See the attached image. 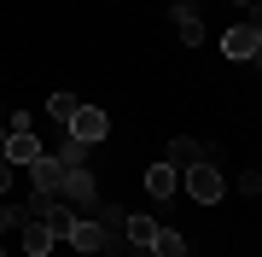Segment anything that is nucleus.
<instances>
[{"label": "nucleus", "instance_id": "obj_1", "mask_svg": "<svg viewBox=\"0 0 262 257\" xmlns=\"http://www.w3.org/2000/svg\"><path fill=\"white\" fill-rule=\"evenodd\" d=\"M181 181H187V193L198 205H222L227 199V181H222V170L204 158V164H192V170H181Z\"/></svg>", "mask_w": 262, "mask_h": 257}, {"label": "nucleus", "instance_id": "obj_2", "mask_svg": "<svg viewBox=\"0 0 262 257\" xmlns=\"http://www.w3.org/2000/svg\"><path fill=\"white\" fill-rule=\"evenodd\" d=\"M70 134H76L82 146H99L105 134H111V117H105L99 105H76V117H70Z\"/></svg>", "mask_w": 262, "mask_h": 257}, {"label": "nucleus", "instance_id": "obj_3", "mask_svg": "<svg viewBox=\"0 0 262 257\" xmlns=\"http://www.w3.org/2000/svg\"><path fill=\"white\" fill-rule=\"evenodd\" d=\"M64 164H58L53 152H41L35 164H29V181H35V193H41V199H58V193H64Z\"/></svg>", "mask_w": 262, "mask_h": 257}, {"label": "nucleus", "instance_id": "obj_4", "mask_svg": "<svg viewBox=\"0 0 262 257\" xmlns=\"http://www.w3.org/2000/svg\"><path fill=\"white\" fill-rule=\"evenodd\" d=\"M6 158L18 164V170H29V164L41 158V134H35V129H12V134H6Z\"/></svg>", "mask_w": 262, "mask_h": 257}, {"label": "nucleus", "instance_id": "obj_5", "mask_svg": "<svg viewBox=\"0 0 262 257\" xmlns=\"http://www.w3.org/2000/svg\"><path fill=\"white\" fill-rule=\"evenodd\" d=\"M146 193H151V199H175V193H181V170H175V164H151V170H146Z\"/></svg>", "mask_w": 262, "mask_h": 257}, {"label": "nucleus", "instance_id": "obj_6", "mask_svg": "<svg viewBox=\"0 0 262 257\" xmlns=\"http://www.w3.org/2000/svg\"><path fill=\"white\" fill-rule=\"evenodd\" d=\"M210 152L198 141H187V134H175V141H169V152H163V164H175V170H192V164H204Z\"/></svg>", "mask_w": 262, "mask_h": 257}, {"label": "nucleus", "instance_id": "obj_7", "mask_svg": "<svg viewBox=\"0 0 262 257\" xmlns=\"http://www.w3.org/2000/svg\"><path fill=\"white\" fill-rule=\"evenodd\" d=\"M222 53H227V58H256V29H251V24H233V29L222 35Z\"/></svg>", "mask_w": 262, "mask_h": 257}, {"label": "nucleus", "instance_id": "obj_8", "mask_svg": "<svg viewBox=\"0 0 262 257\" xmlns=\"http://www.w3.org/2000/svg\"><path fill=\"white\" fill-rule=\"evenodd\" d=\"M122 240H128V246L140 251V257H151V240H158V222H151V216H128V222H122Z\"/></svg>", "mask_w": 262, "mask_h": 257}, {"label": "nucleus", "instance_id": "obj_9", "mask_svg": "<svg viewBox=\"0 0 262 257\" xmlns=\"http://www.w3.org/2000/svg\"><path fill=\"white\" fill-rule=\"evenodd\" d=\"M58 199H76V205H94V210H99V193H94V175H88V170H70Z\"/></svg>", "mask_w": 262, "mask_h": 257}, {"label": "nucleus", "instance_id": "obj_10", "mask_svg": "<svg viewBox=\"0 0 262 257\" xmlns=\"http://www.w3.org/2000/svg\"><path fill=\"white\" fill-rule=\"evenodd\" d=\"M53 246H58V240L47 234V222L29 216V222H24V251H29V257H53Z\"/></svg>", "mask_w": 262, "mask_h": 257}, {"label": "nucleus", "instance_id": "obj_11", "mask_svg": "<svg viewBox=\"0 0 262 257\" xmlns=\"http://www.w3.org/2000/svg\"><path fill=\"white\" fill-rule=\"evenodd\" d=\"M70 246H76V251H105V228H99L94 216H88V222L76 216V228H70Z\"/></svg>", "mask_w": 262, "mask_h": 257}, {"label": "nucleus", "instance_id": "obj_12", "mask_svg": "<svg viewBox=\"0 0 262 257\" xmlns=\"http://www.w3.org/2000/svg\"><path fill=\"white\" fill-rule=\"evenodd\" d=\"M41 222H47V234H53V240H70V228H76V216H70V205H64V199H53L47 210H41Z\"/></svg>", "mask_w": 262, "mask_h": 257}, {"label": "nucleus", "instance_id": "obj_13", "mask_svg": "<svg viewBox=\"0 0 262 257\" xmlns=\"http://www.w3.org/2000/svg\"><path fill=\"white\" fill-rule=\"evenodd\" d=\"M175 29H181V41H187V47H198V41H204V18H198L192 6H175Z\"/></svg>", "mask_w": 262, "mask_h": 257}, {"label": "nucleus", "instance_id": "obj_14", "mask_svg": "<svg viewBox=\"0 0 262 257\" xmlns=\"http://www.w3.org/2000/svg\"><path fill=\"white\" fill-rule=\"evenodd\" d=\"M151 257H192L187 240H181L175 228H158V240H151Z\"/></svg>", "mask_w": 262, "mask_h": 257}, {"label": "nucleus", "instance_id": "obj_15", "mask_svg": "<svg viewBox=\"0 0 262 257\" xmlns=\"http://www.w3.org/2000/svg\"><path fill=\"white\" fill-rule=\"evenodd\" d=\"M76 105H82V100H76V94H53V100H47V111H53V123H64V129H70V117H76Z\"/></svg>", "mask_w": 262, "mask_h": 257}, {"label": "nucleus", "instance_id": "obj_16", "mask_svg": "<svg viewBox=\"0 0 262 257\" xmlns=\"http://www.w3.org/2000/svg\"><path fill=\"white\" fill-rule=\"evenodd\" d=\"M24 222H29V216H24L18 205H0V246H6V234H12V228H24Z\"/></svg>", "mask_w": 262, "mask_h": 257}, {"label": "nucleus", "instance_id": "obj_17", "mask_svg": "<svg viewBox=\"0 0 262 257\" xmlns=\"http://www.w3.org/2000/svg\"><path fill=\"white\" fill-rule=\"evenodd\" d=\"M239 193H245V199H251V193H262V170H245V175H239Z\"/></svg>", "mask_w": 262, "mask_h": 257}, {"label": "nucleus", "instance_id": "obj_18", "mask_svg": "<svg viewBox=\"0 0 262 257\" xmlns=\"http://www.w3.org/2000/svg\"><path fill=\"white\" fill-rule=\"evenodd\" d=\"M251 65H262V29H256V58H251Z\"/></svg>", "mask_w": 262, "mask_h": 257}, {"label": "nucleus", "instance_id": "obj_19", "mask_svg": "<svg viewBox=\"0 0 262 257\" xmlns=\"http://www.w3.org/2000/svg\"><path fill=\"white\" fill-rule=\"evenodd\" d=\"M239 6H251V0H239Z\"/></svg>", "mask_w": 262, "mask_h": 257}, {"label": "nucleus", "instance_id": "obj_20", "mask_svg": "<svg viewBox=\"0 0 262 257\" xmlns=\"http://www.w3.org/2000/svg\"><path fill=\"white\" fill-rule=\"evenodd\" d=\"M0 141H6V129H0Z\"/></svg>", "mask_w": 262, "mask_h": 257}]
</instances>
